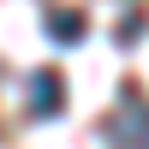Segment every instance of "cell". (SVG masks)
Here are the masks:
<instances>
[{
    "label": "cell",
    "mask_w": 149,
    "mask_h": 149,
    "mask_svg": "<svg viewBox=\"0 0 149 149\" xmlns=\"http://www.w3.org/2000/svg\"><path fill=\"white\" fill-rule=\"evenodd\" d=\"M107 149H149V95L137 84L119 90V107L107 119Z\"/></svg>",
    "instance_id": "obj_1"
},
{
    "label": "cell",
    "mask_w": 149,
    "mask_h": 149,
    "mask_svg": "<svg viewBox=\"0 0 149 149\" xmlns=\"http://www.w3.org/2000/svg\"><path fill=\"white\" fill-rule=\"evenodd\" d=\"M66 90H60V72H30V95H24V113L30 119H54Z\"/></svg>",
    "instance_id": "obj_2"
},
{
    "label": "cell",
    "mask_w": 149,
    "mask_h": 149,
    "mask_svg": "<svg viewBox=\"0 0 149 149\" xmlns=\"http://www.w3.org/2000/svg\"><path fill=\"white\" fill-rule=\"evenodd\" d=\"M84 24L90 18H84L78 6H54L48 12V36H54V42H84Z\"/></svg>",
    "instance_id": "obj_3"
},
{
    "label": "cell",
    "mask_w": 149,
    "mask_h": 149,
    "mask_svg": "<svg viewBox=\"0 0 149 149\" xmlns=\"http://www.w3.org/2000/svg\"><path fill=\"white\" fill-rule=\"evenodd\" d=\"M113 36H119V42L131 48V42H137V36H143V18H137V12H131V18H119V30H113Z\"/></svg>",
    "instance_id": "obj_4"
}]
</instances>
